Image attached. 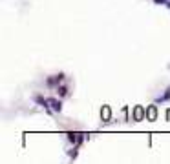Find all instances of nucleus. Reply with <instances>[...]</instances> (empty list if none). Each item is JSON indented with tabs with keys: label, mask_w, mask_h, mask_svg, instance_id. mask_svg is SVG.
Masks as SVG:
<instances>
[{
	"label": "nucleus",
	"mask_w": 170,
	"mask_h": 164,
	"mask_svg": "<svg viewBox=\"0 0 170 164\" xmlns=\"http://www.w3.org/2000/svg\"><path fill=\"white\" fill-rule=\"evenodd\" d=\"M145 117H146V110H145L143 106H139V104H137V106H134V113H132V119H134L136 122H141V120H143Z\"/></svg>",
	"instance_id": "1"
},
{
	"label": "nucleus",
	"mask_w": 170,
	"mask_h": 164,
	"mask_svg": "<svg viewBox=\"0 0 170 164\" xmlns=\"http://www.w3.org/2000/svg\"><path fill=\"white\" fill-rule=\"evenodd\" d=\"M48 104H49V108L53 110V113H60V111H62V102H60L59 99L49 97V99H48Z\"/></svg>",
	"instance_id": "2"
},
{
	"label": "nucleus",
	"mask_w": 170,
	"mask_h": 164,
	"mask_svg": "<svg viewBox=\"0 0 170 164\" xmlns=\"http://www.w3.org/2000/svg\"><path fill=\"white\" fill-rule=\"evenodd\" d=\"M101 119H103L104 122H108V120L112 119V108H110L108 104H104V106L101 108Z\"/></svg>",
	"instance_id": "3"
},
{
	"label": "nucleus",
	"mask_w": 170,
	"mask_h": 164,
	"mask_svg": "<svg viewBox=\"0 0 170 164\" xmlns=\"http://www.w3.org/2000/svg\"><path fill=\"white\" fill-rule=\"evenodd\" d=\"M146 119L150 120V122H154L156 119H157V108L152 104V106H148L146 108Z\"/></svg>",
	"instance_id": "4"
},
{
	"label": "nucleus",
	"mask_w": 170,
	"mask_h": 164,
	"mask_svg": "<svg viewBox=\"0 0 170 164\" xmlns=\"http://www.w3.org/2000/svg\"><path fill=\"white\" fill-rule=\"evenodd\" d=\"M64 79V75L62 73H59V75H55V77H49L48 79V88H55V86H59V82Z\"/></svg>",
	"instance_id": "5"
},
{
	"label": "nucleus",
	"mask_w": 170,
	"mask_h": 164,
	"mask_svg": "<svg viewBox=\"0 0 170 164\" xmlns=\"http://www.w3.org/2000/svg\"><path fill=\"white\" fill-rule=\"evenodd\" d=\"M167 100H170V88H167V89H165V93H163L161 97H157V99H156V102H157V104H159V102H167Z\"/></svg>",
	"instance_id": "6"
},
{
	"label": "nucleus",
	"mask_w": 170,
	"mask_h": 164,
	"mask_svg": "<svg viewBox=\"0 0 170 164\" xmlns=\"http://www.w3.org/2000/svg\"><path fill=\"white\" fill-rule=\"evenodd\" d=\"M57 89H59V97H64L68 93V88L66 86H57Z\"/></svg>",
	"instance_id": "7"
},
{
	"label": "nucleus",
	"mask_w": 170,
	"mask_h": 164,
	"mask_svg": "<svg viewBox=\"0 0 170 164\" xmlns=\"http://www.w3.org/2000/svg\"><path fill=\"white\" fill-rule=\"evenodd\" d=\"M68 155H70V159H77V148L70 150V152H68Z\"/></svg>",
	"instance_id": "8"
},
{
	"label": "nucleus",
	"mask_w": 170,
	"mask_h": 164,
	"mask_svg": "<svg viewBox=\"0 0 170 164\" xmlns=\"http://www.w3.org/2000/svg\"><path fill=\"white\" fill-rule=\"evenodd\" d=\"M154 2H156V4H167L168 0H154Z\"/></svg>",
	"instance_id": "9"
},
{
	"label": "nucleus",
	"mask_w": 170,
	"mask_h": 164,
	"mask_svg": "<svg viewBox=\"0 0 170 164\" xmlns=\"http://www.w3.org/2000/svg\"><path fill=\"white\" fill-rule=\"evenodd\" d=\"M167 119L170 120V110H167Z\"/></svg>",
	"instance_id": "10"
},
{
	"label": "nucleus",
	"mask_w": 170,
	"mask_h": 164,
	"mask_svg": "<svg viewBox=\"0 0 170 164\" xmlns=\"http://www.w3.org/2000/svg\"><path fill=\"white\" fill-rule=\"evenodd\" d=\"M167 5H168V7H170V2H167Z\"/></svg>",
	"instance_id": "11"
}]
</instances>
